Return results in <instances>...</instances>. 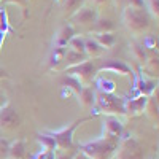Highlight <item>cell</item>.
Returning a JSON list of instances; mask_svg holds the SVG:
<instances>
[{
  "label": "cell",
  "mask_w": 159,
  "mask_h": 159,
  "mask_svg": "<svg viewBox=\"0 0 159 159\" xmlns=\"http://www.w3.org/2000/svg\"><path fill=\"white\" fill-rule=\"evenodd\" d=\"M119 140L108 135H102L96 140H91L80 145V151H83L89 159H108L118 148Z\"/></svg>",
  "instance_id": "obj_1"
},
{
  "label": "cell",
  "mask_w": 159,
  "mask_h": 159,
  "mask_svg": "<svg viewBox=\"0 0 159 159\" xmlns=\"http://www.w3.org/2000/svg\"><path fill=\"white\" fill-rule=\"evenodd\" d=\"M123 22L132 34H142L150 27V18L143 8L126 7L123 10Z\"/></svg>",
  "instance_id": "obj_2"
},
{
  "label": "cell",
  "mask_w": 159,
  "mask_h": 159,
  "mask_svg": "<svg viewBox=\"0 0 159 159\" xmlns=\"http://www.w3.org/2000/svg\"><path fill=\"white\" fill-rule=\"evenodd\" d=\"M96 105L105 115H124V99L115 94H105V92H96Z\"/></svg>",
  "instance_id": "obj_3"
},
{
  "label": "cell",
  "mask_w": 159,
  "mask_h": 159,
  "mask_svg": "<svg viewBox=\"0 0 159 159\" xmlns=\"http://www.w3.org/2000/svg\"><path fill=\"white\" fill-rule=\"evenodd\" d=\"M88 119H91V118H80V119H76V121L67 124L65 127H62L59 130H46V134H49L51 137H54V140L57 143V148H61L64 151L65 150H70L73 147V132H75V129L80 124L86 123Z\"/></svg>",
  "instance_id": "obj_4"
},
{
  "label": "cell",
  "mask_w": 159,
  "mask_h": 159,
  "mask_svg": "<svg viewBox=\"0 0 159 159\" xmlns=\"http://www.w3.org/2000/svg\"><path fill=\"white\" fill-rule=\"evenodd\" d=\"M65 73L75 76L83 86H88L89 83H92V80L97 75V67L92 61H83L76 65H72V67L65 69Z\"/></svg>",
  "instance_id": "obj_5"
},
{
  "label": "cell",
  "mask_w": 159,
  "mask_h": 159,
  "mask_svg": "<svg viewBox=\"0 0 159 159\" xmlns=\"http://www.w3.org/2000/svg\"><path fill=\"white\" fill-rule=\"evenodd\" d=\"M116 157L118 159H143V148L140 142L132 135L124 137L116 148Z\"/></svg>",
  "instance_id": "obj_6"
},
{
  "label": "cell",
  "mask_w": 159,
  "mask_h": 159,
  "mask_svg": "<svg viewBox=\"0 0 159 159\" xmlns=\"http://www.w3.org/2000/svg\"><path fill=\"white\" fill-rule=\"evenodd\" d=\"M97 72H100V73L102 72H115V73L127 75V76L134 75V70L130 69V65H127L124 61H118V59H107L97 67Z\"/></svg>",
  "instance_id": "obj_7"
},
{
  "label": "cell",
  "mask_w": 159,
  "mask_h": 159,
  "mask_svg": "<svg viewBox=\"0 0 159 159\" xmlns=\"http://www.w3.org/2000/svg\"><path fill=\"white\" fill-rule=\"evenodd\" d=\"M73 22L80 24V25H89V24H94L99 19V15L94 8H89V7H81L76 13L72 15Z\"/></svg>",
  "instance_id": "obj_8"
},
{
  "label": "cell",
  "mask_w": 159,
  "mask_h": 159,
  "mask_svg": "<svg viewBox=\"0 0 159 159\" xmlns=\"http://www.w3.org/2000/svg\"><path fill=\"white\" fill-rule=\"evenodd\" d=\"M124 134V127L123 123L119 121L116 116H108L103 121V135L115 137V139H121Z\"/></svg>",
  "instance_id": "obj_9"
},
{
  "label": "cell",
  "mask_w": 159,
  "mask_h": 159,
  "mask_svg": "<svg viewBox=\"0 0 159 159\" xmlns=\"http://www.w3.org/2000/svg\"><path fill=\"white\" fill-rule=\"evenodd\" d=\"M148 97L145 96H137V97H132V99H124V115H130V116H135L143 113L145 110V105H147Z\"/></svg>",
  "instance_id": "obj_10"
},
{
  "label": "cell",
  "mask_w": 159,
  "mask_h": 159,
  "mask_svg": "<svg viewBox=\"0 0 159 159\" xmlns=\"http://www.w3.org/2000/svg\"><path fill=\"white\" fill-rule=\"evenodd\" d=\"M18 124H19V116L16 110L10 107V105H5L2 108V113H0V126H3L7 129H13Z\"/></svg>",
  "instance_id": "obj_11"
},
{
  "label": "cell",
  "mask_w": 159,
  "mask_h": 159,
  "mask_svg": "<svg viewBox=\"0 0 159 159\" xmlns=\"http://www.w3.org/2000/svg\"><path fill=\"white\" fill-rule=\"evenodd\" d=\"M75 37V27L72 24H65L59 29V32L54 37V48H64L67 46L69 42Z\"/></svg>",
  "instance_id": "obj_12"
},
{
  "label": "cell",
  "mask_w": 159,
  "mask_h": 159,
  "mask_svg": "<svg viewBox=\"0 0 159 159\" xmlns=\"http://www.w3.org/2000/svg\"><path fill=\"white\" fill-rule=\"evenodd\" d=\"M76 96H78V102L86 110H92V107L96 105V91L89 86H84Z\"/></svg>",
  "instance_id": "obj_13"
},
{
  "label": "cell",
  "mask_w": 159,
  "mask_h": 159,
  "mask_svg": "<svg viewBox=\"0 0 159 159\" xmlns=\"http://www.w3.org/2000/svg\"><path fill=\"white\" fill-rule=\"evenodd\" d=\"M107 49H103L94 38H84V54L89 57H99L102 56Z\"/></svg>",
  "instance_id": "obj_14"
},
{
  "label": "cell",
  "mask_w": 159,
  "mask_h": 159,
  "mask_svg": "<svg viewBox=\"0 0 159 159\" xmlns=\"http://www.w3.org/2000/svg\"><path fill=\"white\" fill-rule=\"evenodd\" d=\"M96 88L99 92H105V94H115L116 83L108 76H97L96 78Z\"/></svg>",
  "instance_id": "obj_15"
},
{
  "label": "cell",
  "mask_w": 159,
  "mask_h": 159,
  "mask_svg": "<svg viewBox=\"0 0 159 159\" xmlns=\"http://www.w3.org/2000/svg\"><path fill=\"white\" fill-rule=\"evenodd\" d=\"M96 40V42L103 48V49H108L111 48L115 43H116V38L111 32H105V34H94V37H92Z\"/></svg>",
  "instance_id": "obj_16"
},
{
  "label": "cell",
  "mask_w": 159,
  "mask_h": 159,
  "mask_svg": "<svg viewBox=\"0 0 159 159\" xmlns=\"http://www.w3.org/2000/svg\"><path fill=\"white\" fill-rule=\"evenodd\" d=\"M8 151H10V157H18L21 159L24 154H25V140L24 139H18L15 140L10 147H8Z\"/></svg>",
  "instance_id": "obj_17"
},
{
  "label": "cell",
  "mask_w": 159,
  "mask_h": 159,
  "mask_svg": "<svg viewBox=\"0 0 159 159\" xmlns=\"http://www.w3.org/2000/svg\"><path fill=\"white\" fill-rule=\"evenodd\" d=\"M92 30H94V34L113 32L115 30V24L110 19H97L94 24H92Z\"/></svg>",
  "instance_id": "obj_18"
},
{
  "label": "cell",
  "mask_w": 159,
  "mask_h": 159,
  "mask_svg": "<svg viewBox=\"0 0 159 159\" xmlns=\"http://www.w3.org/2000/svg\"><path fill=\"white\" fill-rule=\"evenodd\" d=\"M61 84H62V88H69V89L75 91L76 94H78V92L84 88V86H83L81 83H80L75 76H72V75H64V76L61 78Z\"/></svg>",
  "instance_id": "obj_19"
},
{
  "label": "cell",
  "mask_w": 159,
  "mask_h": 159,
  "mask_svg": "<svg viewBox=\"0 0 159 159\" xmlns=\"http://www.w3.org/2000/svg\"><path fill=\"white\" fill-rule=\"evenodd\" d=\"M37 140H38L40 145H42L43 150H52V151L57 150V143H56L54 137H51L49 134H46V132H43V134H38V135H37Z\"/></svg>",
  "instance_id": "obj_20"
},
{
  "label": "cell",
  "mask_w": 159,
  "mask_h": 159,
  "mask_svg": "<svg viewBox=\"0 0 159 159\" xmlns=\"http://www.w3.org/2000/svg\"><path fill=\"white\" fill-rule=\"evenodd\" d=\"M130 52H132V56H134V59L139 61V62H147V61H148L147 49L142 46V43L134 42V43L130 45Z\"/></svg>",
  "instance_id": "obj_21"
},
{
  "label": "cell",
  "mask_w": 159,
  "mask_h": 159,
  "mask_svg": "<svg viewBox=\"0 0 159 159\" xmlns=\"http://www.w3.org/2000/svg\"><path fill=\"white\" fill-rule=\"evenodd\" d=\"M64 61L67 62V67H72V65H76V64H80V62L86 61V56H84V54H78V52H75V51H72V49L67 48V51H65V56H64ZM67 67H65V69H67Z\"/></svg>",
  "instance_id": "obj_22"
},
{
  "label": "cell",
  "mask_w": 159,
  "mask_h": 159,
  "mask_svg": "<svg viewBox=\"0 0 159 159\" xmlns=\"http://www.w3.org/2000/svg\"><path fill=\"white\" fill-rule=\"evenodd\" d=\"M65 51H67V48H54L52 49L51 57H49V69H56L57 65L64 61Z\"/></svg>",
  "instance_id": "obj_23"
},
{
  "label": "cell",
  "mask_w": 159,
  "mask_h": 159,
  "mask_svg": "<svg viewBox=\"0 0 159 159\" xmlns=\"http://www.w3.org/2000/svg\"><path fill=\"white\" fill-rule=\"evenodd\" d=\"M69 49H72V51H75V52H78V54H84V38H81V37H73L70 42H69ZM86 56V54H84Z\"/></svg>",
  "instance_id": "obj_24"
},
{
  "label": "cell",
  "mask_w": 159,
  "mask_h": 159,
  "mask_svg": "<svg viewBox=\"0 0 159 159\" xmlns=\"http://www.w3.org/2000/svg\"><path fill=\"white\" fill-rule=\"evenodd\" d=\"M143 113H147L151 119H156V118H157V102H156L153 97H148Z\"/></svg>",
  "instance_id": "obj_25"
},
{
  "label": "cell",
  "mask_w": 159,
  "mask_h": 159,
  "mask_svg": "<svg viewBox=\"0 0 159 159\" xmlns=\"http://www.w3.org/2000/svg\"><path fill=\"white\" fill-rule=\"evenodd\" d=\"M84 3V0H64V8L67 10V13H76L81 5Z\"/></svg>",
  "instance_id": "obj_26"
},
{
  "label": "cell",
  "mask_w": 159,
  "mask_h": 159,
  "mask_svg": "<svg viewBox=\"0 0 159 159\" xmlns=\"http://www.w3.org/2000/svg\"><path fill=\"white\" fill-rule=\"evenodd\" d=\"M142 46L145 49H150V51H154V48L157 46V40L154 35H147L145 37V40L142 42Z\"/></svg>",
  "instance_id": "obj_27"
},
{
  "label": "cell",
  "mask_w": 159,
  "mask_h": 159,
  "mask_svg": "<svg viewBox=\"0 0 159 159\" xmlns=\"http://www.w3.org/2000/svg\"><path fill=\"white\" fill-rule=\"evenodd\" d=\"M54 157H56V151H52V150H43V148L32 156V159H54Z\"/></svg>",
  "instance_id": "obj_28"
},
{
  "label": "cell",
  "mask_w": 159,
  "mask_h": 159,
  "mask_svg": "<svg viewBox=\"0 0 159 159\" xmlns=\"http://www.w3.org/2000/svg\"><path fill=\"white\" fill-rule=\"evenodd\" d=\"M147 7L154 18L159 16V0H147Z\"/></svg>",
  "instance_id": "obj_29"
},
{
  "label": "cell",
  "mask_w": 159,
  "mask_h": 159,
  "mask_svg": "<svg viewBox=\"0 0 159 159\" xmlns=\"http://www.w3.org/2000/svg\"><path fill=\"white\" fill-rule=\"evenodd\" d=\"M126 7H135V8H143L145 2L143 0H124Z\"/></svg>",
  "instance_id": "obj_30"
},
{
  "label": "cell",
  "mask_w": 159,
  "mask_h": 159,
  "mask_svg": "<svg viewBox=\"0 0 159 159\" xmlns=\"http://www.w3.org/2000/svg\"><path fill=\"white\" fill-rule=\"evenodd\" d=\"M54 159H72V156H69L65 151H61V153H56V157Z\"/></svg>",
  "instance_id": "obj_31"
},
{
  "label": "cell",
  "mask_w": 159,
  "mask_h": 159,
  "mask_svg": "<svg viewBox=\"0 0 159 159\" xmlns=\"http://www.w3.org/2000/svg\"><path fill=\"white\" fill-rule=\"evenodd\" d=\"M72 159H89V157H88L83 151H78V153H75V154L72 156Z\"/></svg>",
  "instance_id": "obj_32"
},
{
  "label": "cell",
  "mask_w": 159,
  "mask_h": 159,
  "mask_svg": "<svg viewBox=\"0 0 159 159\" xmlns=\"http://www.w3.org/2000/svg\"><path fill=\"white\" fill-rule=\"evenodd\" d=\"M7 2H8V3H16V5L25 8V0H7Z\"/></svg>",
  "instance_id": "obj_33"
},
{
  "label": "cell",
  "mask_w": 159,
  "mask_h": 159,
  "mask_svg": "<svg viewBox=\"0 0 159 159\" xmlns=\"http://www.w3.org/2000/svg\"><path fill=\"white\" fill-rule=\"evenodd\" d=\"M5 99H7V97H5V96L2 94V92H0V108H3V107H5V105H8Z\"/></svg>",
  "instance_id": "obj_34"
},
{
  "label": "cell",
  "mask_w": 159,
  "mask_h": 159,
  "mask_svg": "<svg viewBox=\"0 0 159 159\" xmlns=\"http://www.w3.org/2000/svg\"><path fill=\"white\" fill-rule=\"evenodd\" d=\"M2 78H8V73L3 69H0V80H2Z\"/></svg>",
  "instance_id": "obj_35"
},
{
  "label": "cell",
  "mask_w": 159,
  "mask_h": 159,
  "mask_svg": "<svg viewBox=\"0 0 159 159\" xmlns=\"http://www.w3.org/2000/svg\"><path fill=\"white\" fill-rule=\"evenodd\" d=\"M3 38H5V32H2V30H0V46L3 45Z\"/></svg>",
  "instance_id": "obj_36"
},
{
  "label": "cell",
  "mask_w": 159,
  "mask_h": 159,
  "mask_svg": "<svg viewBox=\"0 0 159 159\" xmlns=\"http://www.w3.org/2000/svg\"><path fill=\"white\" fill-rule=\"evenodd\" d=\"M92 2H94V3H103L105 0H92Z\"/></svg>",
  "instance_id": "obj_37"
},
{
  "label": "cell",
  "mask_w": 159,
  "mask_h": 159,
  "mask_svg": "<svg viewBox=\"0 0 159 159\" xmlns=\"http://www.w3.org/2000/svg\"><path fill=\"white\" fill-rule=\"evenodd\" d=\"M56 2H64V0H56Z\"/></svg>",
  "instance_id": "obj_38"
},
{
  "label": "cell",
  "mask_w": 159,
  "mask_h": 159,
  "mask_svg": "<svg viewBox=\"0 0 159 159\" xmlns=\"http://www.w3.org/2000/svg\"><path fill=\"white\" fill-rule=\"evenodd\" d=\"M10 159H18V157H10Z\"/></svg>",
  "instance_id": "obj_39"
},
{
  "label": "cell",
  "mask_w": 159,
  "mask_h": 159,
  "mask_svg": "<svg viewBox=\"0 0 159 159\" xmlns=\"http://www.w3.org/2000/svg\"><path fill=\"white\" fill-rule=\"evenodd\" d=\"M0 113H2V108H0Z\"/></svg>",
  "instance_id": "obj_40"
}]
</instances>
